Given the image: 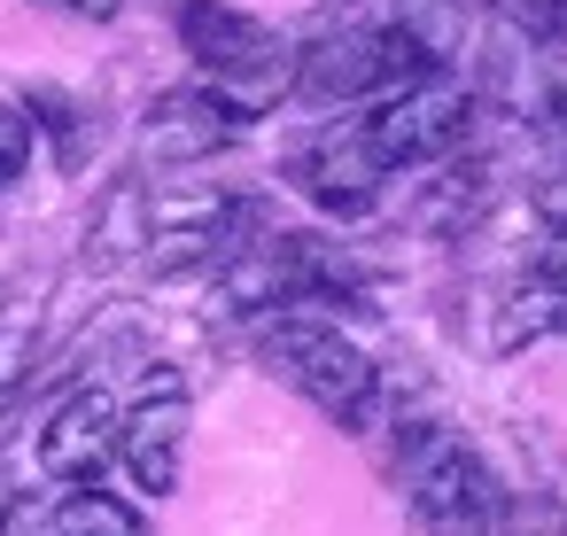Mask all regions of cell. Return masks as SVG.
<instances>
[{"instance_id": "5bb4252c", "label": "cell", "mask_w": 567, "mask_h": 536, "mask_svg": "<svg viewBox=\"0 0 567 536\" xmlns=\"http://www.w3.org/2000/svg\"><path fill=\"white\" fill-rule=\"evenodd\" d=\"M24 110H32V125H48V133H55V164H63V172H79V164H86V148H94L86 110H79V102H63V94H32Z\"/></svg>"}, {"instance_id": "e0dca14e", "label": "cell", "mask_w": 567, "mask_h": 536, "mask_svg": "<svg viewBox=\"0 0 567 536\" xmlns=\"http://www.w3.org/2000/svg\"><path fill=\"white\" fill-rule=\"evenodd\" d=\"M32 110H17V102H0V187H9L24 164H32Z\"/></svg>"}, {"instance_id": "8fae6325", "label": "cell", "mask_w": 567, "mask_h": 536, "mask_svg": "<svg viewBox=\"0 0 567 536\" xmlns=\"http://www.w3.org/2000/svg\"><path fill=\"white\" fill-rule=\"evenodd\" d=\"M48 536H148V520H141L117 489L79 482V489H63V505L48 513Z\"/></svg>"}, {"instance_id": "30bf717a", "label": "cell", "mask_w": 567, "mask_h": 536, "mask_svg": "<svg viewBox=\"0 0 567 536\" xmlns=\"http://www.w3.org/2000/svg\"><path fill=\"white\" fill-rule=\"evenodd\" d=\"M86 241H94V249H86L94 265H125V257H141V241H156V210H148L141 179H117V187L102 195V210H94Z\"/></svg>"}, {"instance_id": "4fadbf2b", "label": "cell", "mask_w": 567, "mask_h": 536, "mask_svg": "<svg viewBox=\"0 0 567 536\" xmlns=\"http://www.w3.org/2000/svg\"><path fill=\"white\" fill-rule=\"evenodd\" d=\"M466 9H474V0H396V17H389V24H404L435 63H451L458 40H466Z\"/></svg>"}, {"instance_id": "2e32d148", "label": "cell", "mask_w": 567, "mask_h": 536, "mask_svg": "<svg viewBox=\"0 0 567 536\" xmlns=\"http://www.w3.org/2000/svg\"><path fill=\"white\" fill-rule=\"evenodd\" d=\"M528 48H567V0H497Z\"/></svg>"}, {"instance_id": "7c38bea8", "label": "cell", "mask_w": 567, "mask_h": 536, "mask_svg": "<svg viewBox=\"0 0 567 536\" xmlns=\"http://www.w3.org/2000/svg\"><path fill=\"white\" fill-rule=\"evenodd\" d=\"M536 334H567V280H551V272H528V288L505 303V319H497V342L505 350H520V342H536Z\"/></svg>"}, {"instance_id": "5b68a950", "label": "cell", "mask_w": 567, "mask_h": 536, "mask_svg": "<svg viewBox=\"0 0 567 536\" xmlns=\"http://www.w3.org/2000/svg\"><path fill=\"white\" fill-rule=\"evenodd\" d=\"M187 420H195V404H187V381H179V373H148L141 396L117 412V458H125V474H133L141 489H156V497L179 489Z\"/></svg>"}, {"instance_id": "9c48e42d", "label": "cell", "mask_w": 567, "mask_h": 536, "mask_svg": "<svg viewBox=\"0 0 567 536\" xmlns=\"http://www.w3.org/2000/svg\"><path fill=\"white\" fill-rule=\"evenodd\" d=\"M296 94L303 102H381V24L311 40L296 55Z\"/></svg>"}, {"instance_id": "6da1fadb", "label": "cell", "mask_w": 567, "mask_h": 536, "mask_svg": "<svg viewBox=\"0 0 567 536\" xmlns=\"http://www.w3.org/2000/svg\"><path fill=\"white\" fill-rule=\"evenodd\" d=\"M257 350H265V365H272L296 396H311L334 427H365V420H373L381 365H373L319 303H272V311H257Z\"/></svg>"}, {"instance_id": "52a82bcc", "label": "cell", "mask_w": 567, "mask_h": 536, "mask_svg": "<svg viewBox=\"0 0 567 536\" xmlns=\"http://www.w3.org/2000/svg\"><path fill=\"white\" fill-rule=\"evenodd\" d=\"M117 396L110 389H79L48 412L40 427V474L48 482H102V466L117 458Z\"/></svg>"}, {"instance_id": "ba28073f", "label": "cell", "mask_w": 567, "mask_h": 536, "mask_svg": "<svg viewBox=\"0 0 567 536\" xmlns=\"http://www.w3.org/2000/svg\"><path fill=\"white\" fill-rule=\"evenodd\" d=\"M241 125H249V117H241L226 94L179 86V94H164V102L148 110V156H156V164H203V156L234 148Z\"/></svg>"}, {"instance_id": "9a60e30c", "label": "cell", "mask_w": 567, "mask_h": 536, "mask_svg": "<svg viewBox=\"0 0 567 536\" xmlns=\"http://www.w3.org/2000/svg\"><path fill=\"white\" fill-rule=\"evenodd\" d=\"M536 141L551 148V164L567 172V63L551 55V71H544V86H536Z\"/></svg>"}, {"instance_id": "7a4b0ae2", "label": "cell", "mask_w": 567, "mask_h": 536, "mask_svg": "<svg viewBox=\"0 0 567 536\" xmlns=\"http://www.w3.org/2000/svg\"><path fill=\"white\" fill-rule=\"evenodd\" d=\"M396 482H404V497H412V513H420L427 536H497L505 528L497 474L443 420H412L396 435Z\"/></svg>"}, {"instance_id": "d6986e66", "label": "cell", "mask_w": 567, "mask_h": 536, "mask_svg": "<svg viewBox=\"0 0 567 536\" xmlns=\"http://www.w3.org/2000/svg\"><path fill=\"white\" fill-rule=\"evenodd\" d=\"M536 272L567 280V226H551V234H544V249H536Z\"/></svg>"}, {"instance_id": "277c9868", "label": "cell", "mask_w": 567, "mask_h": 536, "mask_svg": "<svg viewBox=\"0 0 567 536\" xmlns=\"http://www.w3.org/2000/svg\"><path fill=\"white\" fill-rule=\"evenodd\" d=\"M358 133H365V156H373L381 172L443 164V156H458L466 133H474V94L435 71V79H412V86L381 94V102L358 117Z\"/></svg>"}, {"instance_id": "3957f363", "label": "cell", "mask_w": 567, "mask_h": 536, "mask_svg": "<svg viewBox=\"0 0 567 536\" xmlns=\"http://www.w3.org/2000/svg\"><path fill=\"white\" fill-rule=\"evenodd\" d=\"M179 40H187L203 86L226 94L241 117L296 94V48L272 24H257L249 9H234V0H179Z\"/></svg>"}, {"instance_id": "8992f818", "label": "cell", "mask_w": 567, "mask_h": 536, "mask_svg": "<svg viewBox=\"0 0 567 536\" xmlns=\"http://www.w3.org/2000/svg\"><path fill=\"white\" fill-rule=\"evenodd\" d=\"M288 179L327 210V218H365L373 203H381V164L365 156V133H358V117L350 125H334V133H319L296 164H288Z\"/></svg>"}, {"instance_id": "ac0fdd59", "label": "cell", "mask_w": 567, "mask_h": 536, "mask_svg": "<svg viewBox=\"0 0 567 536\" xmlns=\"http://www.w3.org/2000/svg\"><path fill=\"white\" fill-rule=\"evenodd\" d=\"M32 9H63V17H86V24H110L125 0H32Z\"/></svg>"}, {"instance_id": "ffe728a7", "label": "cell", "mask_w": 567, "mask_h": 536, "mask_svg": "<svg viewBox=\"0 0 567 536\" xmlns=\"http://www.w3.org/2000/svg\"><path fill=\"white\" fill-rule=\"evenodd\" d=\"M9 396H17V381H0V412H9Z\"/></svg>"}]
</instances>
